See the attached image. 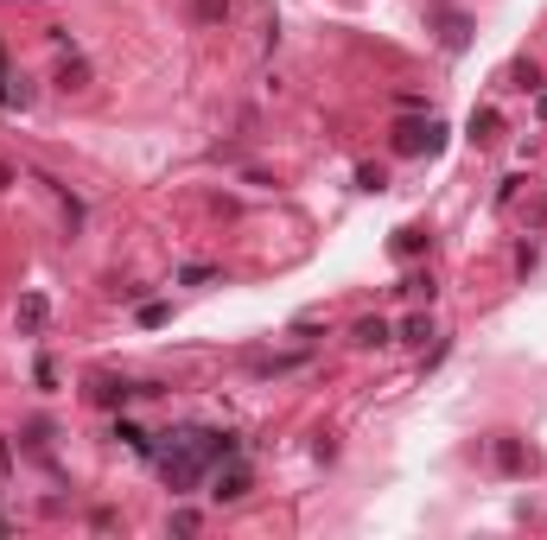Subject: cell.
Instances as JSON below:
<instances>
[{"instance_id": "1", "label": "cell", "mask_w": 547, "mask_h": 540, "mask_svg": "<svg viewBox=\"0 0 547 540\" xmlns=\"http://www.w3.org/2000/svg\"><path fill=\"white\" fill-rule=\"evenodd\" d=\"M439 134H445L439 122H408V128L395 134V153H433V146H439Z\"/></svg>"}, {"instance_id": "2", "label": "cell", "mask_w": 547, "mask_h": 540, "mask_svg": "<svg viewBox=\"0 0 547 540\" xmlns=\"http://www.w3.org/2000/svg\"><path fill=\"white\" fill-rule=\"evenodd\" d=\"M497 471H509V477H522V471H535V451H522L509 432L497 439Z\"/></svg>"}, {"instance_id": "3", "label": "cell", "mask_w": 547, "mask_h": 540, "mask_svg": "<svg viewBox=\"0 0 547 540\" xmlns=\"http://www.w3.org/2000/svg\"><path fill=\"white\" fill-rule=\"evenodd\" d=\"M0 109H32V83H26V77H13V70H6V58H0Z\"/></svg>"}, {"instance_id": "4", "label": "cell", "mask_w": 547, "mask_h": 540, "mask_svg": "<svg viewBox=\"0 0 547 540\" xmlns=\"http://www.w3.org/2000/svg\"><path fill=\"white\" fill-rule=\"evenodd\" d=\"M389 337H395L389 318H363V324H357V344H363V350H376V344H389Z\"/></svg>"}, {"instance_id": "5", "label": "cell", "mask_w": 547, "mask_h": 540, "mask_svg": "<svg viewBox=\"0 0 547 540\" xmlns=\"http://www.w3.org/2000/svg\"><path fill=\"white\" fill-rule=\"evenodd\" d=\"M535 83H542L535 58H516V64H509V90H535Z\"/></svg>"}, {"instance_id": "6", "label": "cell", "mask_w": 547, "mask_h": 540, "mask_svg": "<svg viewBox=\"0 0 547 540\" xmlns=\"http://www.w3.org/2000/svg\"><path fill=\"white\" fill-rule=\"evenodd\" d=\"M242 490H249V477H242V471H230V477H217V490H210V496H217V503H236Z\"/></svg>"}, {"instance_id": "7", "label": "cell", "mask_w": 547, "mask_h": 540, "mask_svg": "<svg viewBox=\"0 0 547 540\" xmlns=\"http://www.w3.org/2000/svg\"><path fill=\"white\" fill-rule=\"evenodd\" d=\"M471 140H477V146H490V140H497V115H490V109H484V115H471Z\"/></svg>"}, {"instance_id": "8", "label": "cell", "mask_w": 547, "mask_h": 540, "mask_svg": "<svg viewBox=\"0 0 547 540\" xmlns=\"http://www.w3.org/2000/svg\"><path fill=\"white\" fill-rule=\"evenodd\" d=\"M58 77H64V90H83L90 83V64L77 58V64H58Z\"/></svg>"}, {"instance_id": "9", "label": "cell", "mask_w": 547, "mask_h": 540, "mask_svg": "<svg viewBox=\"0 0 547 540\" xmlns=\"http://www.w3.org/2000/svg\"><path fill=\"white\" fill-rule=\"evenodd\" d=\"M426 337H433V318H408L402 324V344H426Z\"/></svg>"}, {"instance_id": "10", "label": "cell", "mask_w": 547, "mask_h": 540, "mask_svg": "<svg viewBox=\"0 0 547 540\" xmlns=\"http://www.w3.org/2000/svg\"><path fill=\"white\" fill-rule=\"evenodd\" d=\"M19 324H26V331L45 324V299H26V305H19Z\"/></svg>"}, {"instance_id": "11", "label": "cell", "mask_w": 547, "mask_h": 540, "mask_svg": "<svg viewBox=\"0 0 547 540\" xmlns=\"http://www.w3.org/2000/svg\"><path fill=\"white\" fill-rule=\"evenodd\" d=\"M395 249H402V255H420V249H426V229H402V242H395Z\"/></svg>"}, {"instance_id": "12", "label": "cell", "mask_w": 547, "mask_h": 540, "mask_svg": "<svg viewBox=\"0 0 547 540\" xmlns=\"http://www.w3.org/2000/svg\"><path fill=\"white\" fill-rule=\"evenodd\" d=\"M357 185H363V191H382L389 178H382V165H363V172H357Z\"/></svg>"}, {"instance_id": "13", "label": "cell", "mask_w": 547, "mask_h": 540, "mask_svg": "<svg viewBox=\"0 0 547 540\" xmlns=\"http://www.w3.org/2000/svg\"><path fill=\"white\" fill-rule=\"evenodd\" d=\"M529 229H547V191L535 197V210H529Z\"/></svg>"}, {"instance_id": "14", "label": "cell", "mask_w": 547, "mask_h": 540, "mask_svg": "<svg viewBox=\"0 0 547 540\" xmlns=\"http://www.w3.org/2000/svg\"><path fill=\"white\" fill-rule=\"evenodd\" d=\"M535 115H542V122H547V96H542V102H535Z\"/></svg>"}]
</instances>
